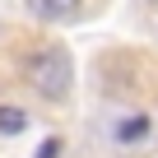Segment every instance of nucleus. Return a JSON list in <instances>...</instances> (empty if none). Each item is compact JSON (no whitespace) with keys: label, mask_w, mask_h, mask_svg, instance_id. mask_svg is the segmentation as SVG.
<instances>
[{"label":"nucleus","mask_w":158,"mask_h":158,"mask_svg":"<svg viewBox=\"0 0 158 158\" xmlns=\"http://www.w3.org/2000/svg\"><path fill=\"white\" fill-rule=\"evenodd\" d=\"M70 79H74V70H70V56L60 47H47V51H33L28 56V84L42 98H65L70 93Z\"/></svg>","instance_id":"f257e3e1"},{"label":"nucleus","mask_w":158,"mask_h":158,"mask_svg":"<svg viewBox=\"0 0 158 158\" xmlns=\"http://www.w3.org/2000/svg\"><path fill=\"white\" fill-rule=\"evenodd\" d=\"M144 130H149V121H144V116H130V121H126V126L116 130V139H121V144H135V139H139Z\"/></svg>","instance_id":"20e7f679"},{"label":"nucleus","mask_w":158,"mask_h":158,"mask_svg":"<svg viewBox=\"0 0 158 158\" xmlns=\"http://www.w3.org/2000/svg\"><path fill=\"white\" fill-rule=\"evenodd\" d=\"M56 153H60V139H47V144L37 149V158H56Z\"/></svg>","instance_id":"39448f33"},{"label":"nucleus","mask_w":158,"mask_h":158,"mask_svg":"<svg viewBox=\"0 0 158 158\" xmlns=\"http://www.w3.org/2000/svg\"><path fill=\"white\" fill-rule=\"evenodd\" d=\"M28 126V116L19 112V107H0V130H5V135H14V130H23Z\"/></svg>","instance_id":"7ed1b4c3"},{"label":"nucleus","mask_w":158,"mask_h":158,"mask_svg":"<svg viewBox=\"0 0 158 158\" xmlns=\"http://www.w3.org/2000/svg\"><path fill=\"white\" fill-rule=\"evenodd\" d=\"M28 10H33L37 19L56 23V19H70V14L79 10V0H28Z\"/></svg>","instance_id":"f03ea898"}]
</instances>
